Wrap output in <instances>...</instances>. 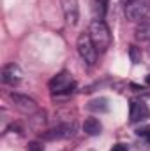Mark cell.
<instances>
[{"label": "cell", "mask_w": 150, "mask_h": 151, "mask_svg": "<svg viewBox=\"0 0 150 151\" xmlns=\"http://www.w3.org/2000/svg\"><path fill=\"white\" fill-rule=\"evenodd\" d=\"M88 35L92 39L97 53H104L110 44H111V34H110V28L106 27V23L103 19H94L90 23V28H88Z\"/></svg>", "instance_id": "cell-1"}, {"label": "cell", "mask_w": 150, "mask_h": 151, "mask_svg": "<svg viewBox=\"0 0 150 151\" xmlns=\"http://www.w3.org/2000/svg\"><path fill=\"white\" fill-rule=\"evenodd\" d=\"M74 86H76L74 79L67 74V72H60V74H57L51 81H50V88H51V91H53V97H55V95L69 97V95L73 93Z\"/></svg>", "instance_id": "cell-2"}, {"label": "cell", "mask_w": 150, "mask_h": 151, "mask_svg": "<svg viewBox=\"0 0 150 151\" xmlns=\"http://www.w3.org/2000/svg\"><path fill=\"white\" fill-rule=\"evenodd\" d=\"M76 47H78L79 56H81L88 65H94V63L97 62V49H95V46H94V42H92V39H90L88 34H81V35L78 37Z\"/></svg>", "instance_id": "cell-3"}, {"label": "cell", "mask_w": 150, "mask_h": 151, "mask_svg": "<svg viewBox=\"0 0 150 151\" xmlns=\"http://www.w3.org/2000/svg\"><path fill=\"white\" fill-rule=\"evenodd\" d=\"M150 12V0H131L125 4V16L131 21H141Z\"/></svg>", "instance_id": "cell-4"}, {"label": "cell", "mask_w": 150, "mask_h": 151, "mask_svg": "<svg viewBox=\"0 0 150 151\" xmlns=\"http://www.w3.org/2000/svg\"><path fill=\"white\" fill-rule=\"evenodd\" d=\"M62 12H64V18L67 21V25L74 27L78 23V18H79L78 0H62Z\"/></svg>", "instance_id": "cell-5"}, {"label": "cell", "mask_w": 150, "mask_h": 151, "mask_svg": "<svg viewBox=\"0 0 150 151\" xmlns=\"http://www.w3.org/2000/svg\"><path fill=\"white\" fill-rule=\"evenodd\" d=\"M11 100L14 102V106L21 111V113H27V114H32L37 111V104L36 100L28 99L27 95H20V93H11Z\"/></svg>", "instance_id": "cell-6"}, {"label": "cell", "mask_w": 150, "mask_h": 151, "mask_svg": "<svg viewBox=\"0 0 150 151\" xmlns=\"http://www.w3.org/2000/svg\"><path fill=\"white\" fill-rule=\"evenodd\" d=\"M74 135V125H60L58 128H53L50 132H46L42 137L46 141H53V139H67Z\"/></svg>", "instance_id": "cell-7"}, {"label": "cell", "mask_w": 150, "mask_h": 151, "mask_svg": "<svg viewBox=\"0 0 150 151\" xmlns=\"http://www.w3.org/2000/svg\"><path fill=\"white\" fill-rule=\"evenodd\" d=\"M20 79H21V69H20L18 65L9 63V65L4 67V70H2V81H4V83L14 84V83H18Z\"/></svg>", "instance_id": "cell-8"}, {"label": "cell", "mask_w": 150, "mask_h": 151, "mask_svg": "<svg viewBox=\"0 0 150 151\" xmlns=\"http://www.w3.org/2000/svg\"><path fill=\"white\" fill-rule=\"evenodd\" d=\"M149 116H150V111H149V107H147V104L136 102V100L131 104V119L133 121H143Z\"/></svg>", "instance_id": "cell-9"}, {"label": "cell", "mask_w": 150, "mask_h": 151, "mask_svg": "<svg viewBox=\"0 0 150 151\" xmlns=\"http://www.w3.org/2000/svg\"><path fill=\"white\" fill-rule=\"evenodd\" d=\"M83 130H85L88 135H99L101 130H103V125L99 123V119L88 118V119H85V123H83Z\"/></svg>", "instance_id": "cell-10"}, {"label": "cell", "mask_w": 150, "mask_h": 151, "mask_svg": "<svg viewBox=\"0 0 150 151\" xmlns=\"http://www.w3.org/2000/svg\"><path fill=\"white\" fill-rule=\"evenodd\" d=\"M136 37L140 40H149L150 39V16L140 21L138 28H136Z\"/></svg>", "instance_id": "cell-11"}, {"label": "cell", "mask_w": 150, "mask_h": 151, "mask_svg": "<svg viewBox=\"0 0 150 151\" xmlns=\"http://www.w3.org/2000/svg\"><path fill=\"white\" fill-rule=\"evenodd\" d=\"M92 12L95 19H103L106 12V0H92Z\"/></svg>", "instance_id": "cell-12"}, {"label": "cell", "mask_w": 150, "mask_h": 151, "mask_svg": "<svg viewBox=\"0 0 150 151\" xmlns=\"http://www.w3.org/2000/svg\"><path fill=\"white\" fill-rule=\"evenodd\" d=\"M88 109L90 111H108V100L106 99H97V100L88 104Z\"/></svg>", "instance_id": "cell-13"}, {"label": "cell", "mask_w": 150, "mask_h": 151, "mask_svg": "<svg viewBox=\"0 0 150 151\" xmlns=\"http://www.w3.org/2000/svg\"><path fill=\"white\" fill-rule=\"evenodd\" d=\"M129 56H131V62H133V63H140V62H141V51H140L136 46H131Z\"/></svg>", "instance_id": "cell-14"}, {"label": "cell", "mask_w": 150, "mask_h": 151, "mask_svg": "<svg viewBox=\"0 0 150 151\" xmlns=\"http://www.w3.org/2000/svg\"><path fill=\"white\" fill-rule=\"evenodd\" d=\"M41 150H42V146L39 142H30L28 144V151H41Z\"/></svg>", "instance_id": "cell-15"}, {"label": "cell", "mask_w": 150, "mask_h": 151, "mask_svg": "<svg viewBox=\"0 0 150 151\" xmlns=\"http://www.w3.org/2000/svg\"><path fill=\"white\" fill-rule=\"evenodd\" d=\"M111 151H127V146L125 144H115L111 148Z\"/></svg>", "instance_id": "cell-16"}, {"label": "cell", "mask_w": 150, "mask_h": 151, "mask_svg": "<svg viewBox=\"0 0 150 151\" xmlns=\"http://www.w3.org/2000/svg\"><path fill=\"white\" fill-rule=\"evenodd\" d=\"M145 83H147V84H149V86H150V74L147 76V77H145Z\"/></svg>", "instance_id": "cell-17"}, {"label": "cell", "mask_w": 150, "mask_h": 151, "mask_svg": "<svg viewBox=\"0 0 150 151\" xmlns=\"http://www.w3.org/2000/svg\"><path fill=\"white\" fill-rule=\"evenodd\" d=\"M122 2H124V4H127V2H131V0H122Z\"/></svg>", "instance_id": "cell-18"}, {"label": "cell", "mask_w": 150, "mask_h": 151, "mask_svg": "<svg viewBox=\"0 0 150 151\" xmlns=\"http://www.w3.org/2000/svg\"><path fill=\"white\" fill-rule=\"evenodd\" d=\"M149 141H150V132H149Z\"/></svg>", "instance_id": "cell-19"}]
</instances>
